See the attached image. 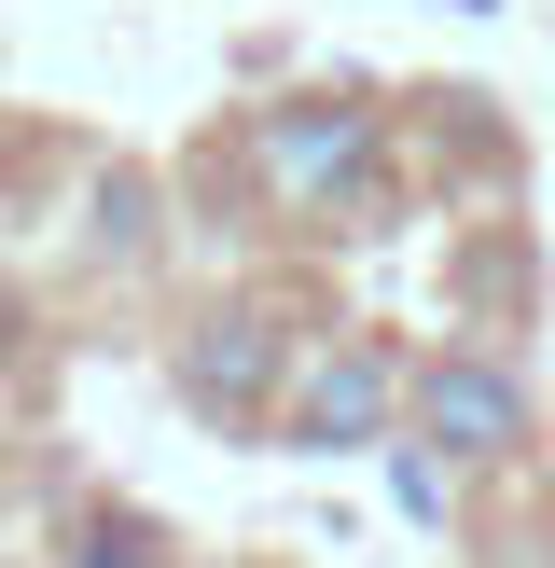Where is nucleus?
Masks as SVG:
<instances>
[{
	"instance_id": "1",
	"label": "nucleus",
	"mask_w": 555,
	"mask_h": 568,
	"mask_svg": "<svg viewBox=\"0 0 555 568\" xmlns=\"http://www.w3.org/2000/svg\"><path fill=\"white\" fill-rule=\"evenodd\" d=\"M222 153H236V181L264 194L292 236H347V209L389 166V111L361 98V83H305V98H264Z\"/></svg>"
},
{
	"instance_id": "2",
	"label": "nucleus",
	"mask_w": 555,
	"mask_h": 568,
	"mask_svg": "<svg viewBox=\"0 0 555 568\" xmlns=\"http://www.w3.org/2000/svg\"><path fill=\"white\" fill-rule=\"evenodd\" d=\"M305 333H320V320H305L292 292H209L181 333H167V403H181L209 444H264Z\"/></svg>"
},
{
	"instance_id": "3",
	"label": "nucleus",
	"mask_w": 555,
	"mask_h": 568,
	"mask_svg": "<svg viewBox=\"0 0 555 568\" xmlns=\"http://www.w3.org/2000/svg\"><path fill=\"white\" fill-rule=\"evenodd\" d=\"M403 375H416V347L403 333H375V320H320L305 333V361H292V388H278V458H375V444H403Z\"/></svg>"
},
{
	"instance_id": "4",
	"label": "nucleus",
	"mask_w": 555,
	"mask_h": 568,
	"mask_svg": "<svg viewBox=\"0 0 555 568\" xmlns=\"http://www.w3.org/2000/svg\"><path fill=\"white\" fill-rule=\"evenodd\" d=\"M403 444H431L444 471H514L527 444H542V403H527V361L486 347V333H444V347H416L403 375Z\"/></svg>"
},
{
	"instance_id": "5",
	"label": "nucleus",
	"mask_w": 555,
	"mask_h": 568,
	"mask_svg": "<svg viewBox=\"0 0 555 568\" xmlns=\"http://www.w3.org/2000/svg\"><path fill=\"white\" fill-rule=\"evenodd\" d=\"M167 264V181L139 153H98L83 166V236H70V277L83 292H125V277Z\"/></svg>"
},
{
	"instance_id": "6",
	"label": "nucleus",
	"mask_w": 555,
	"mask_h": 568,
	"mask_svg": "<svg viewBox=\"0 0 555 568\" xmlns=\"http://www.w3.org/2000/svg\"><path fill=\"white\" fill-rule=\"evenodd\" d=\"M42 568H181V541H167L139 499H70L56 541H42Z\"/></svg>"
},
{
	"instance_id": "7",
	"label": "nucleus",
	"mask_w": 555,
	"mask_h": 568,
	"mask_svg": "<svg viewBox=\"0 0 555 568\" xmlns=\"http://www.w3.org/2000/svg\"><path fill=\"white\" fill-rule=\"evenodd\" d=\"M375 458H389V499H403L416 527H444V514H458V471H444L431 444H375Z\"/></svg>"
},
{
	"instance_id": "8",
	"label": "nucleus",
	"mask_w": 555,
	"mask_h": 568,
	"mask_svg": "<svg viewBox=\"0 0 555 568\" xmlns=\"http://www.w3.org/2000/svg\"><path fill=\"white\" fill-rule=\"evenodd\" d=\"M28 347H42V292H28V277L0 264V403H14V375H28Z\"/></svg>"
}]
</instances>
